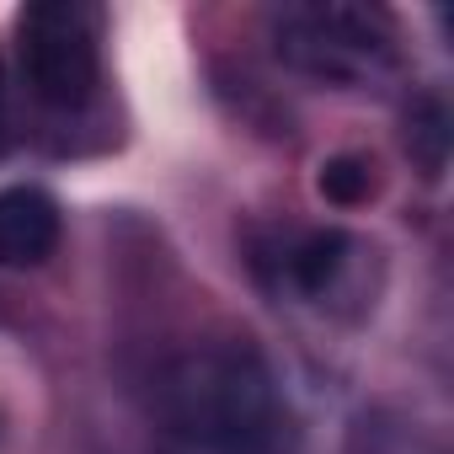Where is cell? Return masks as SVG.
<instances>
[{"label": "cell", "mask_w": 454, "mask_h": 454, "mask_svg": "<svg viewBox=\"0 0 454 454\" xmlns=\"http://www.w3.org/2000/svg\"><path fill=\"white\" fill-rule=\"evenodd\" d=\"M395 22L380 6H353V0H294L273 12V49L289 70L321 81V86H380L395 75Z\"/></svg>", "instance_id": "7a4b0ae2"}, {"label": "cell", "mask_w": 454, "mask_h": 454, "mask_svg": "<svg viewBox=\"0 0 454 454\" xmlns=\"http://www.w3.org/2000/svg\"><path fill=\"white\" fill-rule=\"evenodd\" d=\"M406 150L422 160L427 176L443 171V155H449V113H443V102H422V107L411 113V123H406Z\"/></svg>", "instance_id": "52a82bcc"}, {"label": "cell", "mask_w": 454, "mask_h": 454, "mask_svg": "<svg viewBox=\"0 0 454 454\" xmlns=\"http://www.w3.org/2000/svg\"><path fill=\"white\" fill-rule=\"evenodd\" d=\"M374 247L337 224H273L252 236V273L289 305L348 310L369 300Z\"/></svg>", "instance_id": "3957f363"}, {"label": "cell", "mask_w": 454, "mask_h": 454, "mask_svg": "<svg viewBox=\"0 0 454 454\" xmlns=\"http://www.w3.org/2000/svg\"><path fill=\"white\" fill-rule=\"evenodd\" d=\"M316 187H321L326 203H337V208H358V203L374 198L380 176H374V160H369V155H332V160L321 166Z\"/></svg>", "instance_id": "8992f818"}, {"label": "cell", "mask_w": 454, "mask_h": 454, "mask_svg": "<svg viewBox=\"0 0 454 454\" xmlns=\"http://www.w3.org/2000/svg\"><path fill=\"white\" fill-rule=\"evenodd\" d=\"M0 107H6V70H0Z\"/></svg>", "instance_id": "ba28073f"}, {"label": "cell", "mask_w": 454, "mask_h": 454, "mask_svg": "<svg viewBox=\"0 0 454 454\" xmlns=\"http://www.w3.org/2000/svg\"><path fill=\"white\" fill-rule=\"evenodd\" d=\"M166 454H198V449H182V443H176V449H166Z\"/></svg>", "instance_id": "9c48e42d"}, {"label": "cell", "mask_w": 454, "mask_h": 454, "mask_svg": "<svg viewBox=\"0 0 454 454\" xmlns=\"http://www.w3.org/2000/svg\"><path fill=\"white\" fill-rule=\"evenodd\" d=\"M155 417L198 454H278L289 438V395L278 369L247 337L192 342L155 374Z\"/></svg>", "instance_id": "6da1fadb"}, {"label": "cell", "mask_w": 454, "mask_h": 454, "mask_svg": "<svg viewBox=\"0 0 454 454\" xmlns=\"http://www.w3.org/2000/svg\"><path fill=\"white\" fill-rule=\"evenodd\" d=\"M59 203L38 187H6L0 192V268H38L59 247Z\"/></svg>", "instance_id": "5b68a950"}, {"label": "cell", "mask_w": 454, "mask_h": 454, "mask_svg": "<svg viewBox=\"0 0 454 454\" xmlns=\"http://www.w3.org/2000/svg\"><path fill=\"white\" fill-rule=\"evenodd\" d=\"M22 33V75L38 102L49 107H86L102 75L97 49V12L81 0H38L17 22Z\"/></svg>", "instance_id": "277c9868"}]
</instances>
